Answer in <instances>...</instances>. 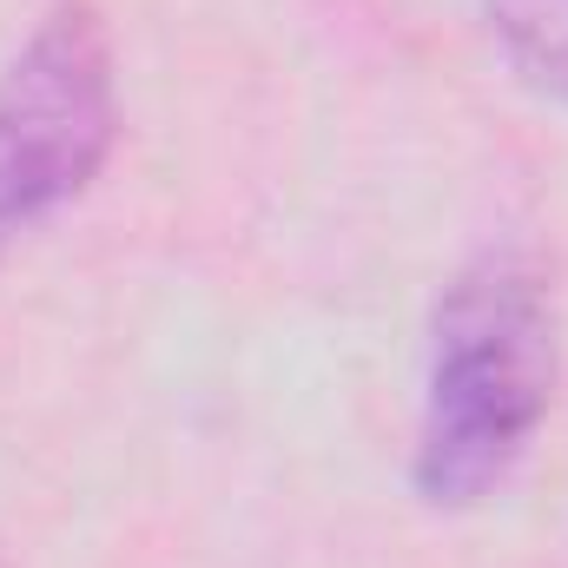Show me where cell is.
I'll use <instances>...</instances> for the list:
<instances>
[{
    "label": "cell",
    "mask_w": 568,
    "mask_h": 568,
    "mask_svg": "<svg viewBox=\"0 0 568 568\" xmlns=\"http://www.w3.org/2000/svg\"><path fill=\"white\" fill-rule=\"evenodd\" d=\"M556 397V297L516 252H483L429 311L410 489L429 509H483L536 449Z\"/></svg>",
    "instance_id": "1"
},
{
    "label": "cell",
    "mask_w": 568,
    "mask_h": 568,
    "mask_svg": "<svg viewBox=\"0 0 568 568\" xmlns=\"http://www.w3.org/2000/svg\"><path fill=\"white\" fill-rule=\"evenodd\" d=\"M113 40L87 0H67L0 67V258L87 199L113 159Z\"/></svg>",
    "instance_id": "2"
},
{
    "label": "cell",
    "mask_w": 568,
    "mask_h": 568,
    "mask_svg": "<svg viewBox=\"0 0 568 568\" xmlns=\"http://www.w3.org/2000/svg\"><path fill=\"white\" fill-rule=\"evenodd\" d=\"M483 13L509 73L536 100L568 106V0H483Z\"/></svg>",
    "instance_id": "3"
}]
</instances>
